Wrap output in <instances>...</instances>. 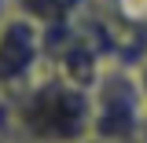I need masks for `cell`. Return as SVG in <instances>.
Listing matches in <instances>:
<instances>
[{"label": "cell", "instance_id": "8992f818", "mask_svg": "<svg viewBox=\"0 0 147 143\" xmlns=\"http://www.w3.org/2000/svg\"><path fill=\"white\" fill-rule=\"evenodd\" d=\"M7 143H33V140H22V136H11Z\"/></svg>", "mask_w": 147, "mask_h": 143}, {"label": "cell", "instance_id": "6da1fadb", "mask_svg": "<svg viewBox=\"0 0 147 143\" xmlns=\"http://www.w3.org/2000/svg\"><path fill=\"white\" fill-rule=\"evenodd\" d=\"M11 99L15 136L33 143H81L92 136V85H81L55 70L33 77Z\"/></svg>", "mask_w": 147, "mask_h": 143}, {"label": "cell", "instance_id": "5b68a950", "mask_svg": "<svg viewBox=\"0 0 147 143\" xmlns=\"http://www.w3.org/2000/svg\"><path fill=\"white\" fill-rule=\"evenodd\" d=\"M81 143H144V140H107V136H88Z\"/></svg>", "mask_w": 147, "mask_h": 143}, {"label": "cell", "instance_id": "277c9868", "mask_svg": "<svg viewBox=\"0 0 147 143\" xmlns=\"http://www.w3.org/2000/svg\"><path fill=\"white\" fill-rule=\"evenodd\" d=\"M15 15V7H11V0H0V30L7 26V18Z\"/></svg>", "mask_w": 147, "mask_h": 143}, {"label": "cell", "instance_id": "3957f363", "mask_svg": "<svg viewBox=\"0 0 147 143\" xmlns=\"http://www.w3.org/2000/svg\"><path fill=\"white\" fill-rule=\"evenodd\" d=\"M11 7L44 30H55V22H63L66 15V0H11Z\"/></svg>", "mask_w": 147, "mask_h": 143}, {"label": "cell", "instance_id": "7a4b0ae2", "mask_svg": "<svg viewBox=\"0 0 147 143\" xmlns=\"http://www.w3.org/2000/svg\"><path fill=\"white\" fill-rule=\"evenodd\" d=\"M44 70H48V30L15 11L0 30V92L15 95Z\"/></svg>", "mask_w": 147, "mask_h": 143}]
</instances>
